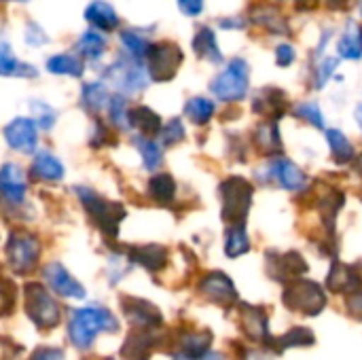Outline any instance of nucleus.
Masks as SVG:
<instances>
[{"label": "nucleus", "mask_w": 362, "mask_h": 360, "mask_svg": "<svg viewBox=\"0 0 362 360\" xmlns=\"http://www.w3.org/2000/svg\"><path fill=\"white\" fill-rule=\"evenodd\" d=\"M117 329H119V323L108 310H104V308H83V310H76L72 314L68 333H70V339H72V344L76 348L87 350L93 344L98 333L117 331Z\"/></svg>", "instance_id": "1"}, {"label": "nucleus", "mask_w": 362, "mask_h": 360, "mask_svg": "<svg viewBox=\"0 0 362 360\" xmlns=\"http://www.w3.org/2000/svg\"><path fill=\"white\" fill-rule=\"evenodd\" d=\"M218 195H221V204H223V208H221L223 221L231 223V225H242L250 212L252 185L242 176H231L221 182Z\"/></svg>", "instance_id": "2"}, {"label": "nucleus", "mask_w": 362, "mask_h": 360, "mask_svg": "<svg viewBox=\"0 0 362 360\" xmlns=\"http://www.w3.org/2000/svg\"><path fill=\"white\" fill-rule=\"evenodd\" d=\"M76 195L85 208V212L89 214V219L98 225V229L110 238H115L119 233V225L125 219V208L117 202H108L104 197H100L98 193H93L91 189L78 187Z\"/></svg>", "instance_id": "3"}, {"label": "nucleus", "mask_w": 362, "mask_h": 360, "mask_svg": "<svg viewBox=\"0 0 362 360\" xmlns=\"http://www.w3.org/2000/svg\"><path fill=\"white\" fill-rule=\"evenodd\" d=\"M284 303L293 312H301L305 316H318L327 308V295L320 284L297 278L288 282L284 291Z\"/></svg>", "instance_id": "4"}, {"label": "nucleus", "mask_w": 362, "mask_h": 360, "mask_svg": "<svg viewBox=\"0 0 362 360\" xmlns=\"http://www.w3.org/2000/svg\"><path fill=\"white\" fill-rule=\"evenodd\" d=\"M248 76H250V68L246 59L235 57L221 74L214 76L210 89L223 102H238L248 93Z\"/></svg>", "instance_id": "5"}, {"label": "nucleus", "mask_w": 362, "mask_h": 360, "mask_svg": "<svg viewBox=\"0 0 362 360\" xmlns=\"http://www.w3.org/2000/svg\"><path fill=\"white\" fill-rule=\"evenodd\" d=\"M25 312L30 320L40 329H53L59 325V308L47 293L42 284H28L25 286Z\"/></svg>", "instance_id": "6"}, {"label": "nucleus", "mask_w": 362, "mask_h": 360, "mask_svg": "<svg viewBox=\"0 0 362 360\" xmlns=\"http://www.w3.org/2000/svg\"><path fill=\"white\" fill-rule=\"evenodd\" d=\"M4 252H6V263L11 265V269L23 276L34 269L38 255H40V244L28 231H13L6 242Z\"/></svg>", "instance_id": "7"}, {"label": "nucleus", "mask_w": 362, "mask_h": 360, "mask_svg": "<svg viewBox=\"0 0 362 360\" xmlns=\"http://www.w3.org/2000/svg\"><path fill=\"white\" fill-rule=\"evenodd\" d=\"M106 81L123 93H136L146 87L148 76L144 72V66L140 64V57H134V59L123 57L115 62L112 66H108Z\"/></svg>", "instance_id": "8"}, {"label": "nucleus", "mask_w": 362, "mask_h": 360, "mask_svg": "<svg viewBox=\"0 0 362 360\" xmlns=\"http://www.w3.org/2000/svg\"><path fill=\"white\" fill-rule=\"evenodd\" d=\"M182 64V51L174 42H157L151 45L148 51V74L157 83L172 81Z\"/></svg>", "instance_id": "9"}, {"label": "nucleus", "mask_w": 362, "mask_h": 360, "mask_svg": "<svg viewBox=\"0 0 362 360\" xmlns=\"http://www.w3.org/2000/svg\"><path fill=\"white\" fill-rule=\"evenodd\" d=\"M267 272L278 282H293L308 272V263L299 252H267Z\"/></svg>", "instance_id": "10"}, {"label": "nucleus", "mask_w": 362, "mask_h": 360, "mask_svg": "<svg viewBox=\"0 0 362 360\" xmlns=\"http://www.w3.org/2000/svg\"><path fill=\"white\" fill-rule=\"evenodd\" d=\"M202 295H206L212 303H218L223 308L235 306L238 303V291L233 286V282L223 274V272H212L208 276H204L202 284H199Z\"/></svg>", "instance_id": "11"}, {"label": "nucleus", "mask_w": 362, "mask_h": 360, "mask_svg": "<svg viewBox=\"0 0 362 360\" xmlns=\"http://www.w3.org/2000/svg\"><path fill=\"white\" fill-rule=\"evenodd\" d=\"M36 121L32 119H25V117H19V119H13L6 127H4V140L11 149L15 151H21L25 155L34 153L36 149Z\"/></svg>", "instance_id": "12"}, {"label": "nucleus", "mask_w": 362, "mask_h": 360, "mask_svg": "<svg viewBox=\"0 0 362 360\" xmlns=\"http://www.w3.org/2000/svg\"><path fill=\"white\" fill-rule=\"evenodd\" d=\"M121 308H123V314L127 316V320L140 329H155L161 325V312L144 301V299H134V297H123L121 301Z\"/></svg>", "instance_id": "13"}, {"label": "nucleus", "mask_w": 362, "mask_h": 360, "mask_svg": "<svg viewBox=\"0 0 362 360\" xmlns=\"http://www.w3.org/2000/svg\"><path fill=\"white\" fill-rule=\"evenodd\" d=\"M240 329L255 342H263L269 346V327H267V316L261 308L240 303Z\"/></svg>", "instance_id": "14"}, {"label": "nucleus", "mask_w": 362, "mask_h": 360, "mask_svg": "<svg viewBox=\"0 0 362 360\" xmlns=\"http://www.w3.org/2000/svg\"><path fill=\"white\" fill-rule=\"evenodd\" d=\"M327 286L333 293H358L362 291V274L361 267L356 265H344V263H333L329 278H327Z\"/></svg>", "instance_id": "15"}, {"label": "nucleus", "mask_w": 362, "mask_h": 360, "mask_svg": "<svg viewBox=\"0 0 362 360\" xmlns=\"http://www.w3.org/2000/svg\"><path fill=\"white\" fill-rule=\"evenodd\" d=\"M45 278L49 282V286L62 295V297H68V299H83L85 297V289L59 265V263H51L45 267Z\"/></svg>", "instance_id": "16"}, {"label": "nucleus", "mask_w": 362, "mask_h": 360, "mask_svg": "<svg viewBox=\"0 0 362 360\" xmlns=\"http://www.w3.org/2000/svg\"><path fill=\"white\" fill-rule=\"evenodd\" d=\"M286 104H288V98H286V93L282 89H278V87H265V89L257 91L252 110L257 115L276 119V117H280L286 110Z\"/></svg>", "instance_id": "17"}, {"label": "nucleus", "mask_w": 362, "mask_h": 360, "mask_svg": "<svg viewBox=\"0 0 362 360\" xmlns=\"http://www.w3.org/2000/svg\"><path fill=\"white\" fill-rule=\"evenodd\" d=\"M0 189H2V195H4V199L8 204H21L23 202L25 182H23V174H21L19 166H15V163H4L2 166Z\"/></svg>", "instance_id": "18"}, {"label": "nucleus", "mask_w": 362, "mask_h": 360, "mask_svg": "<svg viewBox=\"0 0 362 360\" xmlns=\"http://www.w3.org/2000/svg\"><path fill=\"white\" fill-rule=\"evenodd\" d=\"M250 17H252V21L257 25H261V28H265L267 32H274V34H286L291 30L284 13L278 6H272V4H257V6H252Z\"/></svg>", "instance_id": "19"}, {"label": "nucleus", "mask_w": 362, "mask_h": 360, "mask_svg": "<svg viewBox=\"0 0 362 360\" xmlns=\"http://www.w3.org/2000/svg\"><path fill=\"white\" fill-rule=\"evenodd\" d=\"M272 172H274L276 180H278L284 189H288V191H301V189L305 187V182H308V178L303 176V172H301L291 159H284V157L274 159Z\"/></svg>", "instance_id": "20"}, {"label": "nucleus", "mask_w": 362, "mask_h": 360, "mask_svg": "<svg viewBox=\"0 0 362 360\" xmlns=\"http://www.w3.org/2000/svg\"><path fill=\"white\" fill-rule=\"evenodd\" d=\"M129 259L138 265H142L148 272H159L168 263V250L159 244H146V246H136L129 250Z\"/></svg>", "instance_id": "21"}, {"label": "nucleus", "mask_w": 362, "mask_h": 360, "mask_svg": "<svg viewBox=\"0 0 362 360\" xmlns=\"http://www.w3.org/2000/svg\"><path fill=\"white\" fill-rule=\"evenodd\" d=\"M153 346H155L153 331H134L125 339L121 348V356L123 360H148Z\"/></svg>", "instance_id": "22"}, {"label": "nucleus", "mask_w": 362, "mask_h": 360, "mask_svg": "<svg viewBox=\"0 0 362 360\" xmlns=\"http://www.w3.org/2000/svg\"><path fill=\"white\" fill-rule=\"evenodd\" d=\"M85 19H87L93 28H98V30H102V32H112V30H117V25H119V15H117V11H115L108 2H104V0L91 2V4L87 6V11H85Z\"/></svg>", "instance_id": "23"}, {"label": "nucleus", "mask_w": 362, "mask_h": 360, "mask_svg": "<svg viewBox=\"0 0 362 360\" xmlns=\"http://www.w3.org/2000/svg\"><path fill=\"white\" fill-rule=\"evenodd\" d=\"M129 121H132V127H136L142 136H148V138H153L155 134H159L163 129L161 117L155 110H151L148 106H136L129 112Z\"/></svg>", "instance_id": "24"}, {"label": "nucleus", "mask_w": 362, "mask_h": 360, "mask_svg": "<svg viewBox=\"0 0 362 360\" xmlns=\"http://www.w3.org/2000/svg\"><path fill=\"white\" fill-rule=\"evenodd\" d=\"M32 176H36L40 180L55 182V180H59L64 176V166L59 163L57 157H53L51 153L42 151L32 161Z\"/></svg>", "instance_id": "25"}, {"label": "nucleus", "mask_w": 362, "mask_h": 360, "mask_svg": "<svg viewBox=\"0 0 362 360\" xmlns=\"http://www.w3.org/2000/svg\"><path fill=\"white\" fill-rule=\"evenodd\" d=\"M255 144L263 151V153H280L282 151V140H280V132H278V123L276 119L263 121L257 132H255Z\"/></svg>", "instance_id": "26"}, {"label": "nucleus", "mask_w": 362, "mask_h": 360, "mask_svg": "<svg viewBox=\"0 0 362 360\" xmlns=\"http://www.w3.org/2000/svg\"><path fill=\"white\" fill-rule=\"evenodd\" d=\"M337 51L341 57L346 59H361L362 57V30L361 25H356L354 21L348 23V28L344 30Z\"/></svg>", "instance_id": "27"}, {"label": "nucleus", "mask_w": 362, "mask_h": 360, "mask_svg": "<svg viewBox=\"0 0 362 360\" xmlns=\"http://www.w3.org/2000/svg\"><path fill=\"white\" fill-rule=\"evenodd\" d=\"M193 49L199 57L212 62V64H218L223 59V53L218 49V42H216V36L210 28H202L195 38H193Z\"/></svg>", "instance_id": "28"}, {"label": "nucleus", "mask_w": 362, "mask_h": 360, "mask_svg": "<svg viewBox=\"0 0 362 360\" xmlns=\"http://www.w3.org/2000/svg\"><path fill=\"white\" fill-rule=\"evenodd\" d=\"M0 72L4 76H11V74H15V76H36V68L15 59V55L11 53V47L6 42L0 45Z\"/></svg>", "instance_id": "29"}, {"label": "nucleus", "mask_w": 362, "mask_h": 360, "mask_svg": "<svg viewBox=\"0 0 362 360\" xmlns=\"http://www.w3.org/2000/svg\"><path fill=\"white\" fill-rule=\"evenodd\" d=\"M148 195L159 204H170L176 195V182L170 174H155L148 180Z\"/></svg>", "instance_id": "30"}, {"label": "nucleus", "mask_w": 362, "mask_h": 360, "mask_svg": "<svg viewBox=\"0 0 362 360\" xmlns=\"http://www.w3.org/2000/svg\"><path fill=\"white\" fill-rule=\"evenodd\" d=\"M316 339H314V333L310 329H293L288 331L284 337H278V339H272L269 342V348L274 346L276 352H282V350H288V348H297V346H312Z\"/></svg>", "instance_id": "31"}, {"label": "nucleus", "mask_w": 362, "mask_h": 360, "mask_svg": "<svg viewBox=\"0 0 362 360\" xmlns=\"http://www.w3.org/2000/svg\"><path fill=\"white\" fill-rule=\"evenodd\" d=\"M81 98H83V106H85L87 110H91V112L102 110V108H104L106 104H110V100H112L102 83H87V85L83 87Z\"/></svg>", "instance_id": "32"}, {"label": "nucleus", "mask_w": 362, "mask_h": 360, "mask_svg": "<svg viewBox=\"0 0 362 360\" xmlns=\"http://www.w3.org/2000/svg\"><path fill=\"white\" fill-rule=\"evenodd\" d=\"M248 250H250V242H248L244 223L242 225H233L227 231V240H225V252H227V257L235 259V257L246 255Z\"/></svg>", "instance_id": "33"}, {"label": "nucleus", "mask_w": 362, "mask_h": 360, "mask_svg": "<svg viewBox=\"0 0 362 360\" xmlns=\"http://www.w3.org/2000/svg\"><path fill=\"white\" fill-rule=\"evenodd\" d=\"M185 115L189 121H193L195 125H204L212 119L214 115V104L206 98H191L187 104H185Z\"/></svg>", "instance_id": "34"}, {"label": "nucleus", "mask_w": 362, "mask_h": 360, "mask_svg": "<svg viewBox=\"0 0 362 360\" xmlns=\"http://www.w3.org/2000/svg\"><path fill=\"white\" fill-rule=\"evenodd\" d=\"M327 138H329V144H331V151H333V157L337 163L344 166V163H350L354 159V146L350 144V140L339 129H329Z\"/></svg>", "instance_id": "35"}, {"label": "nucleus", "mask_w": 362, "mask_h": 360, "mask_svg": "<svg viewBox=\"0 0 362 360\" xmlns=\"http://www.w3.org/2000/svg\"><path fill=\"white\" fill-rule=\"evenodd\" d=\"M47 68L53 74H70V76H81L83 74V62L78 57H74V55H68V53L51 57L47 62Z\"/></svg>", "instance_id": "36"}, {"label": "nucleus", "mask_w": 362, "mask_h": 360, "mask_svg": "<svg viewBox=\"0 0 362 360\" xmlns=\"http://www.w3.org/2000/svg\"><path fill=\"white\" fill-rule=\"evenodd\" d=\"M76 49H78L81 55H85L87 59H98V57L104 53V49H106V38H104L100 32L89 30V32H85V34L81 36Z\"/></svg>", "instance_id": "37"}, {"label": "nucleus", "mask_w": 362, "mask_h": 360, "mask_svg": "<svg viewBox=\"0 0 362 360\" xmlns=\"http://www.w3.org/2000/svg\"><path fill=\"white\" fill-rule=\"evenodd\" d=\"M136 146L142 155V161H144V168L146 170H157L161 166V149L159 144L148 138V136H142V138H136Z\"/></svg>", "instance_id": "38"}, {"label": "nucleus", "mask_w": 362, "mask_h": 360, "mask_svg": "<svg viewBox=\"0 0 362 360\" xmlns=\"http://www.w3.org/2000/svg\"><path fill=\"white\" fill-rule=\"evenodd\" d=\"M212 344V335L208 331H202V333H187L182 339H180V348L185 354H191V356H199V354H206L208 348Z\"/></svg>", "instance_id": "39"}, {"label": "nucleus", "mask_w": 362, "mask_h": 360, "mask_svg": "<svg viewBox=\"0 0 362 360\" xmlns=\"http://www.w3.org/2000/svg\"><path fill=\"white\" fill-rule=\"evenodd\" d=\"M108 110H110V121L119 127V129H129L132 127V121H129V112H127V104H125V98L121 95H115L108 104Z\"/></svg>", "instance_id": "40"}, {"label": "nucleus", "mask_w": 362, "mask_h": 360, "mask_svg": "<svg viewBox=\"0 0 362 360\" xmlns=\"http://www.w3.org/2000/svg\"><path fill=\"white\" fill-rule=\"evenodd\" d=\"M121 40H123V45L129 49V53H132L134 57H144V55H148V51H151L148 40H146L144 36L132 32V30H125V32L121 34Z\"/></svg>", "instance_id": "41"}, {"label": "nucleus", "mask_w": 362, "mask_h": 360, "mask_svg": "<svg viewBox=\"0 0 362 360\" xmlns=\"http://www.w3.org/2000/svg\"><path fill=\"white\" fill-rule=\"evenodd\" d=\"M341 206H344V195H341V193H331V195L325 197L322 204H320L322 219L327 221V225H329L331 231H333V223H335V216H337V212L341 210Z\"/></svg>", "instance_id": "42"}, {"label": "nucleus", "mask_w": 362, "mask_h": 360, "mask_svg": "<svg viewBox=\"0 0 362 360\" xmlns=\"http://www.w3.org/2000/svg\"><path fill=\"white\" fill-rule=\"evenodd\" d=\"M161 136H163V142L168 146H174V144L182 142L185 140V125H182V121L180 119H172L168 125H163Z\"/></svg>", "instance_id": "43"}, {"label": "nucleus", "mask_w": 362, "mask_h": 360, "mask_svg": "<svg viewBox=\"0 0 362 360\" xmlns=\"http://www.w3.org/2000/svg\"><path fill=\"white\" fill-rule=\"evenodd\" d=\"M297 117L310 121L314 127H320V129L325 127V115H322V110L318 108V104H314V102L301 104V106L297 108Z\"/></svg>", "instance_id": "44"}, {"label": "nucleus", "mask_w": 362, "mask_h": 360, "mask_svg": "<svg viewBox=\"0 0 362 360\" xmlns=\"http://www.w3.org/2000/svg\"><path fill=\"white\" fill-rule=\"evenodd\" d=\"M32 112H34V121L40 127H45V129H49L55 123V112L49 106H45L42 102H34L32 104Z\"/></svg>", "instance_id": "45"}, {"label": "nucleus", "mask_w": 362, "mask_h": 360, "mask_svg": "<svg viewBox=\"0 0 362 360\" xmlns=\"http://www.w3.org/2000/svg\"><path fill=\"white\" fill-rule=\"evenodd\" d=\"M337 68V59H327L325 64H320L318 66V70H316V76H314V85H316V89H322L325 87V83L329 81V76L333 74V70Z\"/></svg>", "instance_id": "46"}, {"label": "nucleus", "mask_w": 362, "mask_h": 360, "mask_svg": "<svg viewBox=\"0 0 362 360\" xmlns=\"http://www.w3.org/2000/svg\"><path fill=\"white\" fill-rule=\"evenodd\" d=\"M295 57H297V53H295V47L293 45H280L276 49V64L282 66V68L291 66L295 62Z\"/></svg>", "instance_id": "47"}, {"label": "nucleus", "mask_w": 362, "mask_h": 360, "mask_svg": "<svg viewBox=\"0 0 362 360\" xmlns=\"http://www.w3.org/2000/svg\"><path fill=\"white\" fill-rule=\"evenodd\" d=\"M30 360H64V352L57 348H40L30 356Z\"/></svg>", "instance_id": "48"}, {"label": "nucleus", "mask_w": 362, "mask_h": 360, "mask_svg": "<svg viewBox=\"0 0 362 360\" xmlns=\"http://www.w3.org/2000/svg\"><path fill=\"white\" fill-rule=\"evenodd\" d=\"M178 6L185 15H199L204 11V0H178Z\"/></svg>", "instance_id": "49"}, {"label": "nucleus", "mask_w": 362, "mask_h": 360, "mask_svg": "<svg viewBox=\"0 0 362 360\" xmlns=\"http://www.w3.org/2000/svg\"><path fill=\"white\" fill-rule=\"evenodd\" d=\"M174 360H225V356L223 354H214V352H206V354H199V356H191V354L178 352V354H174Z\"/></svg>", "instance_id": "50"}, {"label": "nucleus", "mask_w": 362, "mask_h": 360, "mask_svg": "<svg viewBox=\"0 0 362 360\" xmlns=\"http://www.w3.org/2000/svg\"><path fill=\"white\" fill-rule=\"evenodd\" d=\"M348 308H350V312H352L354 316L362 318V291L350 295V299H348Z\"/></svg>", "instance_id": "51"}, {"label": "nucleus", "mask_w": 362, "mask_h": 360, "mask_svg": "<svg viewBox=\"0 0 362 360\" xmlns=\"http://www.w3.org/2000/svg\"><path fill=\"white\" fill-rule=\"evenodd\" d=\"M11 310V282L4 280V314H8Z\"/></svg>", "instance_id": "52"}, {"label": "nucleus", "mask_w": 362, "mask_h": 360, "mask_svg": "<svg viewBox=\"0 0 362 360\" xmlns=\"http://www.w3.org/2000/svg\"><path fill=\"white\" fill-rule=\"evenodd\" d=\"M246 360H267V356L259 350H248L246 352Z\"/></svg>", "instance_id": "53"}, {"label": "nucleus", "mask_w": 362, "mask_h": 360, "mask_svg": "<svg viewBox=\"0 0 362 360\" xmlns=\"http://www.w3.org/2000/svg\"><path fill=\"white\" fill-rule=\"evenodd\" d=\"M354 170H356V172L362 176V155H358V157L354 159Z\"/></svg>", "instance_id": "54"}, {"label": "nucleus", "mask_w": 362, "mask_h": 360, "mask_svg": "<svg viewBox=\"0 0 362 360\" xmlns=\"http://www.w3.org/2000/svg\"><path fill=\"white\" fill-rule=\"evenodd\" d=\"M356 121H358V125H361L362 129V104L356 108Z\"/></svg>", "instance_id": "55"}, {"label": "nucleus", "mask_w": 362, "mask_h": 360, "mask_svg": "<svg viewBox=\"0 0 362 360\" xmlns=\"http://www.w3.org/2000/svg\"><path fill=\"white\" fill-rule=\"evenodd\" d=\"M17 2H25V0H17Z\"/></svg>", "instance_id": "56"}, {"label": "nucleus", "mask_w": 362, "mask_h": 360, "mask_svg": "<svg viewBox=\"0 0 362 360\" xmlns=\"http://www.w3.org/2000/svg\"><path fill=\"white\" fill-rule=\"evenodd\" d=\"M361 13H362V0H361Z\"/></svg>", "instance_id": "57"}, {"label": "nucleus", "mask_w": 362, "mask_h": 360, "mask_svg": "<svg viewBox=\"0 0 362 360\" xmlns=\"http://www.w3.org/2000/svg\"><path fill=\"white\" fill-rule=\"evenodd\" d=\"M299 2H303V0H299ZM305 2H308V0H305Z\"/></svg>", "instance_id": "58"}]
</instances>
